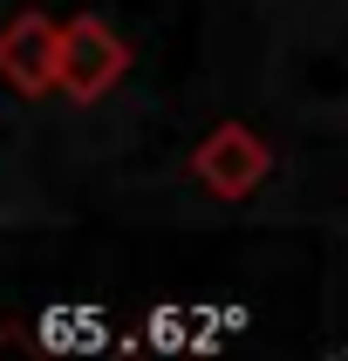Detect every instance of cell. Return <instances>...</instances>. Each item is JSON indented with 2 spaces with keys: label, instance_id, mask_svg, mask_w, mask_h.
Returning <instances> with one entry per match:
<instances>
[{
  "label": "cell",
  "instance_id": "1",
  "mask_svg": "<svg viewBox=\"0 0 348 361\" xmlns=\"http://www.w3.org/2000/svg\"><path fill=\"white\" fill-rule=\"evenodd\" d=\"M191 178L212 191V198L225 204H246L253 191H260L266 178H273V150H266V137L253 130V123L239 116H219L212 130H205L198 143H191Z\"/></svg>",
  "mask_w": 348,
  "mask_h": 361
},
{
  "label": "cell",
  "instance_id": "2",
  "mask_svg": "<svg viewBox=\"0 0 348 361\" xmlns=\"http://www.w3.org/2000/svg\"><path fill=\"white\" fill-rule=\"evenodd\" d=\"M0 82L14 96H48L61 89V20L41 7H14L0 20Z\"/></svg>",
  "mask_w": 348,
  "mask_h": 361
},
{
  "label": "cell",
  "instance_id": "3",
  "mask_svg": "<svg viewBox=\"0 0 348 361\" xmlns=\"http://www.w3.org/2000/svg\"><path fill=\"white\" fill-rule=\"evenodd\" d=\"M123 75H130V41H123L102 14L61 20V89H68L76 102H102Z\"/></svg>",
  "mask_w": 348,
  "mask_h": 361
},
{
  "label": "cell",
  "instance_id": "4",
  "mask_svg": "<svg viewBox=\"0 0 348 361\" xmlns=\"http://www.w3.org/2000/svg\"><path fill=\"white\" fill-rule=\"evenodd\" d=\"M109 341H116L109 334V314L102 307H82V300L41 307L35 321H28V348H41V355H55V361H89Z\"/></svg>",
  "mask_w": 348,
  "mask_h": 361
},
{
  "label": "cell",
  "instance_id": "5",
  "mask_svg": "<svg viewBox=\"0 0 348 361\" xmlns=\"http://www.w3.org/2000/svg\"><path fill=\"white\" fill-rule=\"evenodd\" d=\"M191 321H198V307H157L150 321H137L130 341L157 348V355H184V348H191Z\"/></svg>",
  "mask_w": 348,
  "mask_h": 361
},
{
  "label": "cell",
  "instance_id": "6",
  "mask_svg": "<svg viewBox=\"0 0 348 361\" xmlns=\"http://www.w3.org/2000/svg\"><path fill=\"white\" fill-rule=\"evenodd\" d=\"M7 334H14V321H7V327H0V348H7Z\"/></svg>",
  "mask_w": 348,
  "mask_h": 361
}]
</instances>
